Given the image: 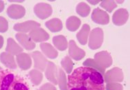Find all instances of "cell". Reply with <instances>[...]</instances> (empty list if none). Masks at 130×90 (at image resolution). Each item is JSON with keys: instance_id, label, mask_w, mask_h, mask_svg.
<instances>
[{"instance_id": "obj_1", "label": "cell", "mask_w": 130, "mask_h": 90, "mask_svg": "<svg viewBox=\"0 0 130 90\" xmlns=\"http://www.w3.org/2000/svg\"><path fill=\"white\" fill-rule=\"evenodd\" d=\"M68 90H105L103 75L93 68L79 67L69 75Z\"/></svg>"}, {"instance_id": "obj_2", "label": "cell", "mask_w": 130, "mask_h": 90, "mask_svg": "<svg viewBox=\"0 0 130 90\" xmlns=\"http://www.w3.org/2000/svg\"><path fill=\"white\" fill-rule=\"evenodd\" d=\"M103 41V32L100 28H96L91 31L89 36L88 46L91 50H96L101 47Z\"/></svg>"}, {"instance_id": "obj_3", "label": "cell", "mask_w": 130, "mask_h": 90, "mask_svg": "<svg viewBox=\"0 0 130 90\" xmlns=\"http://www.w3.org/2000/svg\"><path fill=\"white\" fill-rule=\"evenodd\" d=\"M123 71L119 68H114L104 74V81L105 83H117L123 81Z\"/></svg>"}, {"instance_id": "obj_4", "label": "cell", "mask_w": 130, "mask_h": 90, "mask_svg": "<svg viewBox=\"0 0 130 90\" xmlns=\"http://www.w3.org/2000/svg\"><path fill=\"white\" fill-rule=\"evenodd\" d=\"M34 12L38 18L45 19L50 17L52 14V8L46 3H39L34 6Z\"/></svg>"}, {"instance_id": "obj_5", "label": "cell", "mask_w": 130, "mask_h": 90, "mask_svg": "<svg viewBox=\"0 0 130 90\" xmlns=\"http://www.w3.org/2000/svg\"><path fill=\"white\" fill-rule=\"evenodd\" d=\"M94 61L103 68H110L112 64V56L108 52L101 51L94 55Z\"/></svg>"}, {"instance_id": "obj_6", "label": "cell", "mask_w": 130, "mask_h": 90, "mask_svg": "<svg viewBox=\"0 0 130 90\" xmlns=\"http://www.w3.org/2000/svg\"><path fill=\"white\" fill-rule=\"evenodd\" d=\"M14 79L13 72L10 70L0 71V90H8L10 85Z\"/></svg>"}, {"instance_id": "obj_7", "label": "cell", "mask_w": 130, "mask_h": 90, "mask_svg": "<svg viewBox=\"0 0 130 90\" xmlns=\"http://www.w3.org/2000/svg\"><path fill=\"white\" fill-rule=\"evenodd\" d=\"M91 19L94 23L101 25H106L110 21V17L108 14L99 8L93 10Z\"/></svg>"}, {"instance_id": "obj_8", "label": "cell", "mask_w": 130, "mask_h": 90, "mask_svg": "<svg viewBox=\"0 0 130 90\" xmlns=\"http://www.w3.org/2000/svg\"><path fill=\"white\" fill-rule=\"evenodd\" d=\"M40 27V24L39 23L34 21H27L25 22L16 23L14 25L13 28L15 31L20 32L21 33H23V32H28L31 31L32 30Z\"/></svg>"}, {"instance_id": "obj_9", "label": "cell", "mask_w": 130, "mask_h": 90, "mask_svg": "<svg viewBox=\"0 0 130 90\" xmlns=\"http://www.w3.org/2000/svg\"><path fill=\"white\" fill-rule=\"evenodd\" d=\"M69 54L72 59L75 61H80L86 55L84 50L77 47L73 40L70 41L69 43Z\"/></svg>"}, {"instance_id": "obj_10", "label": "cell", "mask_w": 130, "mask_h": 90, "mask_svg": "<svg viewBox=\"0 0 130 90\" xmlns=\"http://www.w3.org/2000/svg\"><path fill=\"white\" fill-rule=\"evenodd\" d=\"M25 14V8L17 4L10 5L7 9V15L12 19H19L24 17Z\"/></svg>"}, {"instance_id": "obj_11", "label": "cell", "mask_w": 130, "mask_h": 90, "mask_svg": "<svg viewBox=\"0 0 130 90\" xmlns=\"http://www.w3.org/2000/svg\"><path fill=\"white\" fill-rule=\"evenodd\" d=\"M29 37L35 42H43L50 38V35L41 28H37L29 32Z\"/></svg>"}, {"instance_id": "obj_12", "label": "cell", "mask_w": 130, "mask_h": 90, "mask_svg": "<svg viewBox=\"0 0 130 90\" xmlns=\"http://www.w3.org/2000/svg\"><path fill=\"white\" fill-rule=\"evenodd\" d=\"M129 18L128 11L125 8L117 10L112 16V21L116 25H123L125 23Z\"/></svg>"}, {"instance_id": "obj_13", "label": "cell", "mask_w": 130, "mask_h": 90, "mask_svg": "<svg viewBox=\"0 0 130 90\" xmlns=\"http://www.w3.org/2000/svg\"><path fill=\"white\" fill-rule=\"evenodd\" d=\"M17 40L23 47L27 50H32L36 47V44L33 42L29 35L24 33H18L15 35Z\"/></svg>"}, {"instance_id": "obj_14", "label": "cell", "mask_w": 130, "mask_h": 90, "mask_svg": "<svg viewBox=\"0 0 130 90\" xmlns=\"http://www.w3.org/2000/svg\"><path fill=\"white\" fill-rule=\"evenodd\" d=\"M31 56L33 57L34 61V68H36L38 70L42 71V72L45 70L48 61L45 56L41 54V52H38V51H35V52H32Z\"/></svg>"}, {"instance_id": "obj_15", "label": "cell", "mask_w": 130, "mask_h": 90, "mask_svg": "<svg viewBox=\"0 0 130 90\" xmlns=\"http://www.w3.org/2000/svg\"><path fill=\"white\" fill-rule=\"evenodd\" d=\"M57 67L53 62H48L45 68V76L48 81L52 82L55 85H58L57 81Z\"/></svg>"}, {"instance_id": "obj_16", "label": "cell", "mask_w": 130, "mask_h": 90, "mask_svg": "<svg viewBox=\"0 0 130 90\" xmlns=\"http://www.w3.org/2000/svg\"><path fill=\"white\" fill-rule=\"evenodd\" d=\"M17 62L19 67L22 70H28L31 66V57L29 54L23 52L17 55Z\"/></svg>"}, {"instance_id": "obj_17", "label": "cell", "mask_w": 130, "mask_h": 90, "mask_svg": "<svg viewBox=\"0 0 130 90\" xmlns=\"http://www.w3.org/2000/svg\"><path fill=\"white\" fill-rule=\"evenodd\" d=\"M8 90H29L26 81L20 76H14Z\"/></svg>"}, {"instance_id": "obj_18", "label": "cell", "mask_w": 130, "mask_h": 90, "mask_svg": "<svg viewBox=\"0 0 130 90\" xmlns=\"http://www.w3.org/2000/svg\"><path fill=\"white\" fill-rule=\"evenodd\" d=\"M0 61L6 68H10V69H16L17 68V64L14 61L13 55H12L8 52H2L0 54Z\"/></svg>"}, {"instance_id": "obj_19", "label": "cell", "mask_w": 130, "mask_h": 90, "mask_svg": "<svg viewBox=\"0 0 130 90\" xmlns=\"http://www.w3.org/2000/svg\"><path fill=\"white\" fill-rule=\"evenodd\" d=\"M6 51L8 53L12 55H18L20 53H22L23 48L16 43L13 38H8L7 41V46Z\"/></svg>"}, {"instance_id": "obj_20", "label": "cell", "mask_w": 130, "mask_h": 90, "mask_svg": "<svg viewBox=\"0 0 130 90\" xmlns=\"http://www.w3.org/2000/svg\"><path fill=\"white\" fill-rule=\"evenodd\" d=\"M40 49L45 55L51 59H55L58 57V53L57 50L51 44L47 43H42L40 45Z\"/></svg>"}, {"instance_id": "obj_21", "label": "cell", "mask_w": 130, "mask_h": 90, "mask_svg": "<svg viewBox=\"0 0 130 90\" xmlns=\"http://www.w3.org/2000/svg\"><path fill=\"white\" fill-rule=\"evenodd\" d=\"M90 28L88 24H84L80 31L77 34V38L82 45H86L88 41V36L90 33Z\"/></svg>"}, {"instance_id": "obj_22", "label": "cell", "mask_w": 130, "mask_h": 90, "mask_svg": "<svg viewBox=\"0 0 130 90\" xmlns=\"http://www.w3.org/2000/svg\"><path fill=\"white\" fill-rule=\"evenodd\" d=\"M46 27L52 32H58L62 29V22L58 18L52 19L45 23Z\"/></svg>"}, {"instance_id": "obj_23", "label": "cell", "mask_w": 130, "mask_h": 90, "mask_svg": "<svg viewBox=\"0 0 130 90\" xmlns=\"http://www.w3.org/2000/svg\"><path fill=\"white\" fill-rule=\"evenodd\" d=\"M53 43L55 45V47L60 51H64L68 47L67 40L66 37L63 35H58V36H54Z\"/></svg>"}, {"instance_id": "obj_24", "label": "cell", "mask_w": 130, "mask_h": 90, "mask_svg": "<svg viewBox=\"0 0 130 90\" xmlns=\"http://www.w3.org/2000/svg\"><path fill=\"white\" fill-rule=\"evenodd\" d=\"M81 24L80 19L75 16H71L67 19L66 25L69 31L75 32L78 29Z\"/></svg>"}, {"instance_id": "obj_25", "label": "cell", "mask_w": 130, "mask_h": 90, "mask_svg": "<svg viewBox=\"0 0 130 90\" xmlns=\"http://www.w3.org/2000/svg\"><path fill=\"white\" fill-rule=\"evenodd\" d=\"M57 81L60 90H68L67 88V81L64 72L62 69H58L57 72Z\"/></svg>"}, {"instance_id": "obj_26", "label": "cell", "mask_w": 130, "mask_h": 90, "mask_svg": "<svg viewBox=\"0 0 130 90\" xmlns=\"http://www.w3.org/2000/svg\"><path fill=\"white\" fill-rule=\"evenodd\" d=\"M31 83L34 85H38L43 81V74L38 70H32L29 72Z\"/></svg>"}, {"instance_id": "obj_27", "label": "cell", "mask_w": 130, "mask_h": 90, "mask_svg": "<svg viewBox=\"0 0 130 90\" xmlns=\"http://www.w3.org/2000/svg\"><path fill=\"white\" fill-rule=\"evenodd\" d=\"M76 12L79 15L82 17H87L90 12V6L85 2L79 3L76 7Z\"/></svg>"}, {"instance_id": "obj_28", "label": "cell", "mask_w": 130, "mask_h": 90, "mask_svg": "<svg viewBox=\"0 0 130 90\" xmlns=\"http://www.w3.org/2000/svg\"><path fill=\"white\" fill-rule=\"evenodd\" d=\"M83 65L84 67H88V68H93L96 71H98L99 73H101V74L103 75L105 74V68H101V66H99L97 63L94 61V59H86L84 62L83 63Z\"/></svg>"}, {"instance_id": "obj_29", "label": "cell", "mask_w": 130, "mask_h": 90, "mask_svg": "<svg viewBox=\"0 0 130 90\" xmlns=\"http://www.w3.org/2000/svg\"><path fill=\"white\" fill-rule=\"evenodd\" d=\"M61 65L67 74H71L73 68V62L69 56H65L61 61Z\"/></svg>"}, {"instance_id": "obj_30", "label": "cell", "mask_w": 130, "mask_h": 90, "mask_svg": "<svg viewBox=\"0 0 130 90\" xmlns=\"http://www.w3.org/2000/svg\"><path fill=\"white\" fill-rule=\"evenodd\" d=\"M101 7L103 8L104 9L106 10L109 12H112V10L117 8V5L116 4L115 1H112V0H104L102 1L100 4Z\"/></svg>"}, {"instance_id": "obj_31", "label": "cell", "mask_w": 130, "mask_h": 90, "mask_svg": "<svg viewBox=\"0 0 130 90\" xmlns=\"http://www.w3.org/2000/svg\"><path fill=\"white\" fill-rule=\"evenodd\" d=\"M105 90H123L122 85L117 83H108L105 87Z\"/></svg>"}, {"instance_id": "obj_32", "label": "cell", "mask_w": 130, "mask_h": 90, "mask_svg": "<svg viewBox=\"0 0 130 90\" xmlns=\"http://www.w3.org/2000/svg\"><path fill=\"white\" fill-rule=\"evenodd\" d=\"M8 29V22L6 19L0 17V32H5Z\"/></svg>"}, {"instance_id": "obj_33", "label": "cell", "mask_w": 130, "mask_h": 90, "mask_svg": "<svg viewBox=\"0 0 130 90\" xmlns=\"http://www.w3.org/2000/svg\"><path fill=\"white\" fill-rule=\"evenodd\" d=\"M39 90H57L56 87L51 83H47L40 87Z\"/></svg>"}, {"instance_id": "obj_34", "label": "cell", "mask_w": 130, "mask_h": 90, "mask_svg": "<svg viewBox=\"0 0 130 90\" xmlns=\"http://www.w3.org/2000/svg\"><path fill=\"white\" fill-rule=\"evenodd\" d=\"M4 9V2L3 1H0V12H2Z\"/></svg>"}, {"instance_id": "obj_35", "label": "cell", "mask_w": 130, "mask_h": 90, "mask_svg": "<svg viewBox=\"0 0 130 90\" xmlns=\"http://www.w3.org/2000/svg\"><path fill=\"white\" fill-rule=\"evenodd\" d=\"M3 45H4V38L2 36L0 35V49L3 47Z\"/></svg>"}, {"instance_id": "obj_36", "label": "cell", "mask_w": 130, "mask_h": 90, "mask_svg": "<svg viewBox=\"0 0 130 90\" xmlns=\"http://www.w3.org/2000/svg\"><path fill=\"white\" fill-rule=\"evenodd\" d=\"M88 2L90 3V4H91L95 5V4H97L99 2V1H88Z\"/></svg>"}, {"instance_id": "obj_37", "label": "cell", "mask_w": 130, "mask_h": 90, "mask_svg": "<svg viewBox=\"0 0 130 90\" xmlns=\"http://www.w3.org/2000/svg\"><path fill=\"white\" fill-rule=\"evenodd\" d=\"M123 2V1H121V2H120V1H118V2H117V3H119V4H122Z\"/></svg>"}, {"instance_id": "obj_38", "label": "cell", "mask_w": 130, "mask_h": 90, "mask_svg": "<svg viewBox=\"0 0 130 90\" xmlns=\"http://www.w3.org/2000/svg\"><path fill=\"white\" fill-rule=\"evenodd\" d=\"M1 70H2V68L0 67V71H1Z\"/></svg>"}]
</instances>
